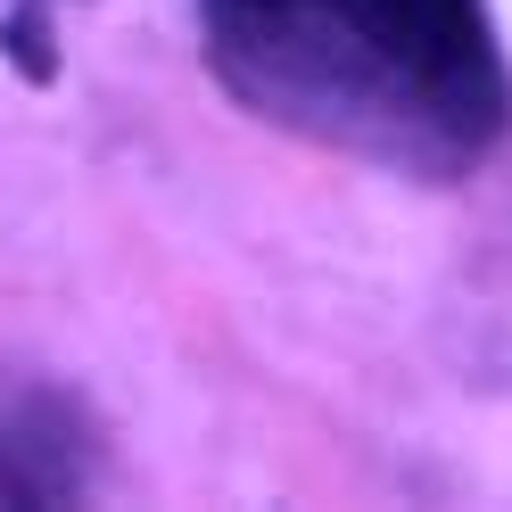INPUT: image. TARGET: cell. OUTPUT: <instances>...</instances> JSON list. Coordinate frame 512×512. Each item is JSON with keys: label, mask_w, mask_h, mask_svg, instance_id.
<instances>
[{"label": "cell", "mask_w": 512, "mask_h": 512, "mask_svg": "<svg viewBox=\"0 0 512 512\" xmlns=\"http://www.w3.org/2000/svg\"><path fill=\"white\" fill-rule=\"evenodd\" d=\"M223 100L331 157L463 182L512 141L488 0H199Z\"/></svg>", "instance_id": "6da1fadb"}, {"label": "cell", "mask_w": 512, "mask_h": 512, "mask_svg": "<svg viewBox=\"0 0 512 512\" xmlns=\"http://www.w3.org/2000/svg\"><path fill=\"white\" fill-rule=\"evenodd\" d=\"M108 471V438L67 380L50 372H0V512L17 504H83Z\"/></svg>", "instance_id": "7a4b0ae2"}]
</instances>
